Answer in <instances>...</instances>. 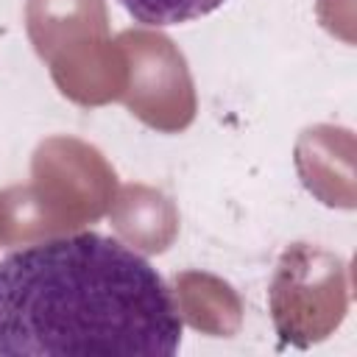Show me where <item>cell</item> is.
<instances>
[{"label":"cell","mask_w":357,"mask_h":357,"mask_svg":"<svg viewBox=\"0 0 357 357\" xmlns=\"http://www.w3.org/2000/svg\"><path fill=\"white\" fill-rule=\"evenodd\" d=\"M109 218L126 245L145 254L165 251L178 231V212L167 195L148 184H126L109 204Z\"/></svg>","instance_id":"6"},{"label":"cell","mask_w":357,"mask_h":357,"mask_svg":"<svg viewBox=\"0 0 357 357\" xmlns=\"http://www.w3.org/2000/svg\"><path fill=\"white\" fill-rule=\"evenodd\" d=\"M117 45L128 67L120 100L156 131H184L195 117V89L178 47L165 33L145 28L123 31Z\"/></svg>","instance_id":"5"},{"label":"cell","mask_w":357,"mask_h":357,"mask_svg":"<svg viewBox=\"0 0 357 357\" xmlns=\"http://www.w3.org/2000/svg\"><path fill=\"white\" fill-rule=\"evenodd\" d=\"M25 22L61 95L81 106L120 100L128 67L117 39H109L103 0H28Z\"/></svg>","instance_id":"3"},{"label":"cell","mask_w":357,"mask_h":357,"mask_svg":"<svg viewBox=\"0 0 357 357\" xmlns=\"http://www.w3.org/2000/svg\"><path fill=\"white\" fill-rule=\"evenodd\" d=\"M226 0H120V6L142 25H178L212 14Z\"/></svg>","instance_id":"8"},{"label":"cell","mask_w":357,"mask_h":357,"mask_svg":"<svg viewBox=\"0 0 357 357\" xmlns=\"http://www.w3.org/2000/svg\"><path fill=\"white\" fill-rule=\"evenodd\" d=\"M117 176L92 145L75 137L45 139L31 181L0 192V245H31L70 234L109 212Z\"/></svg>","instance_id":"2"},{"label":"cell","mask_w":357,"mask_h":357,"mask_svg":"<svg viewBox=\"0 0 357 357\" xmlns=\"http://www.w3.org/2000/svg\"><path fill=\"white\" fill-rule=\"evenodd\" d=\"M181 312L134 248L98 231L31 243L0 262V354H156Z\"/></svg>","instance_id":"1"},{"label":"cell","mask_w":357,"mask_h":357,"mask_svg":"<svg viewBox=\"0 0 357 357\" xmlns=\"http://www.w3.org/2000/svg\"><path fill=\"white\" fill-rule=\"evenodd\" d=\"M271 312L287 343L307 346L326 337L346 312V271L324 248L290 245L271 282Z\"/></svg>","instance_id":"4"},{"label":"cell","mask_w":357,"mask_h":357,"mask_svg":"<svg viewBox=\"0 0 357 357\" xmlns=\"http://www.w3.org/2000/svg\"><path fill=\"white\" fill-rule=\"evenodd\" d=\"M176 293L187 321L195 329L212 335H229L240 324V301L229 284L206 273H181L176 279Z\"/></svg>","instance_id":"7"}]
</instances>
